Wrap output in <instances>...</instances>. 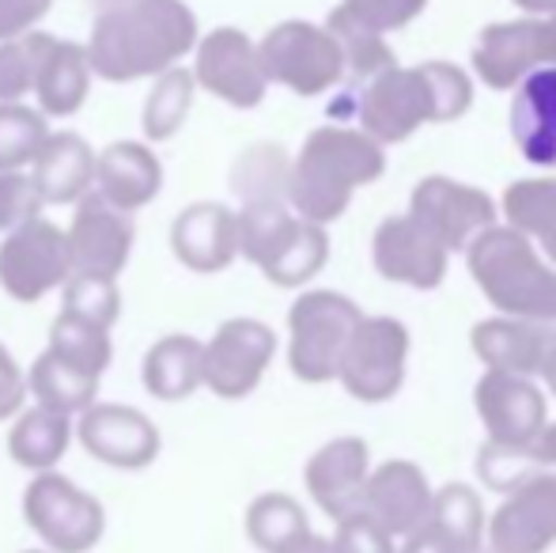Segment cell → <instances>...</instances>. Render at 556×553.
I'll return each instance as SVG.
<instances>
[{"instance_id":"1","label":"cell","mask_w":556,"mask_h":553,"mask_svg":"<svg viewBox=\"0 0 556 553\" xmlns=\"http://www.w3.org/2000/svg\"><path fill=\"white\" fill-rule=\"evenodd\" d=\"M201 38L198 15L186 0H114L91 23V76L106 84L152 80L193 53Z\"/></svg>"},{"instance_id":"2","label":"cell","mask_w":556,"mask_h":553,"mask_svg":"<svg viewBox=\"0 0 556 553\" xmlns=\"http://www.w3.org/2000/svg\"><path fill=\"white\" fill-rule=\"evenodd\" d=\"M387 171V155L364 129L323 126L303 140L300 155L288 171V205L303 221L333 224L344 216L352 193L375 183Z\"/></svg>"},{"instance_id":"3","label":"cell","mask_w":556,"mask_h":553,"mask_svg":"<svg viewBox=\"0 0 556 553\" xmlns=\"http://www.w3.org/2000/svg\"><path fill=\"white\" fill-rule=\"evenodd\" d=\"M466 266L484 300L511 318L556 323V266L511 224H492L469 239Z\"/></svg>"},{"instance_id":"4","label":"cell","mask_w":556,"mask_h":553,"mask_svg":"<svg viewBox=\"0 0 556 553\" xmlns=\"http://www.w3.org/2000/svg\"><path fill=\"white\" fill-rule=\"evenodd\" d=\"M364 311L333 288L303 292L288 311V368L303 384H333L341 353Z\"/></svg>"},{"instance_id":"5","label":"cell","mask_w":556,"mask_h":553,"mask_svg":"<svg viewBox=\"0 0 556 553\" xmlns=\"http://www.w3.org/2000/svg\"><path fill=\"white\" fill-rule=\"evenodd\" d=\"M413 338L402 318L394 315H364L352 330L349 345L337 364V384L356 402L379 406L390 402L405 384Z\"/></svg>"},{"instance_id":"6","label":"cell","mask_w":556,"mask_h":553,"mask_svg":"<svg viewBox=\"0 0 556 553\" xmlns=\"http://www.w3.org/2000/svg\"><path fill=\"white\" fill-rule=\"evenodd\" d=\"M257 61L269 84L311 99L344 80L341 46L326 27L307 20H285L257 42Z\"/></svg>"},{"instance_id":"7","label":"cell","mask_w":556,"mask_h":553,"mask_svg":"<svg viewBox=\"0 0 556 553\" xmlns=\"http://www.w3.org/2000/svg\"><path fill=\"white\" fill-rule=\"evenodd\" d=\"M23 519L53 553H88L106 531L103 504L53 470H38L23 489Z\"/></svg>"},{"instance_id":"8","label":"cell","mask_w":556,"mask_h":553,"mask_svg":"<svg viewBox=\"0 0 556 553\" xmlns=\"http://www.w3.org/2000/svg\"><path fill=\"white\" fill-rule=\"evenodd\" d=\"M73 277L68 236L42 213L8 228L0 243V288L15 303H38Z\"/></svg>"},{"instance_id":"9","label":"cell","mask_w":556,"mask_h":553,"mask_svg":"<svg viewBox=\"0 0 556 553\" xmlns=\"http://www.w3.org/2000/svg\"><path fill=\"white\" fill-rule=\"evenodd\" d=\"M428 122H440V103L428 65H390L359 91V129L379 144H402Z\"/></svg>"},{"instance_id":"10","label":"cell","mask_w":556,"mask_h":553,"mask_svg":"<svg viewBox=\"0 0 556 553\" xmlns=\"http://www.w3.org/2000/svg\"><path fill=\"white\" fill-rule=\"evenodd\" d=\"M277 356V334L262 318H227L205 341V384L216 399L239 402L257 391Z\"/></svg>"},{"instance_id":"11","label":"cell","mask_w":556,"mask_h":553,"mask_svg":"<svg viewBox=\"0 0 556 553\" xmlns=\"http://www.w3.org/2000/svg\"><path fill=\"white\" fill-rule=\"evenodd\" d=\"M190 73L201 91L216 96L235 111H254L269 91L262 61H257V42H250L247 30L239 27H216L201 35L193 46Z\"/></svg>"},{"instance_id":"12","label":"cell","mask_w":556,"mask_h":553,"mask_svg":"<svg viewBox=\"0 0 556 553\" xmlns=\"http://www.w3.org/2000/svg\"><path fill=\"white\" fill-rule=\"evenodd\" d=\"M409 216L428 228L446 251H466L469 239L492 228L500 216L496 201L477 186H466L458 178L428 175L417 183L409 198Z\"/></svg>"},{"instance_id":"13","label":"cell","mask_w":556,"mask_h":553,"mask_svg":"<svg viewBox=\"0 0 556 553\" xmlns=\"http://www.w3.org/2000/svg\"><path fill=\"white\" fill-rule=\"evenodd\" d=\"M65 236L73 274L117 280V274L129 266L132 243H137V224H132V213L111 205L103 193L88 190L76 201V216Z\"/></svg>"},{"instance_id":"14","label":"cell","mask_w":556,"mask_h":553,"mask_svg":"<svg viewBox=\"0 0 556 553\" xmlns=\"http://www.w3.org/2000/svg\"><path fill=\"white\" fill-rule=\"evenodd\" d=\"M489 553H549L556 542V474L542 470L507 493L484 524Z\"/></svg>"},{"instance_id":"15","label":"cell","mask_w":556,"mask_h":553,"mask_svg":"<svg viewBox=\"0 0 556 553\" xmlns=\"http://www.w3.org/2000/svg\"><path fill=\"white\" fill-rule=\"evenodd\" d=\"M473 406L489 440L496 443H534L549 420L545 391L530 376L484 368L473 387Z\"/></svg>"},{"instance_id":"16","label":"cell","mask_w":556,"mask_h":553,"mask_svg":"<svg viewBox=\"0 0 556 553\" xmlns=\"http://www.w3.org/2000/svg\"><path fill=\"white\" fill-rule=\"evenodd\" d=\"M446 259H451V251L432 231L420 228L409 213L387 216L371 236V262L379 269V277L417 288V292H432V288L443 285Z\"/></svg>"},{"instance_id":"17","label":"cell","mask_w":556,"mask_h":553,"mask_svg":"<svg viewBox=\"0 0 556 553\" xmlns=\"http://www.w3.org/2000/svg\"><path fill=\"white\" fill-rule=\"evenodd\" d=\"M432 481L409 458H387L382 466L367 470L364 493H359V508L387 527L394 539L420 531L432 516Z\"/></svg>"},{"instance_id":"18","label":"cell","mask_w":556,"mask_h":553,"mask_svg":"<svg viewBox=\"0 0 556 553\" xmlns=\"http://www.w3.org/2000/svg\"><path fill=\"white\" fill-rule=\"evenodd\" d=\"M76 432H80L88 455L114 466V470H144L160 455V428L132 406L91 402L80 414Z\"/></svg>"},{"instance_id":"19","label":"cell","mask_w":556,"mask_h":553,"mask_svg":"<svg viewBox=\"0 0 556 553\" xmlns=\"http://www.w3.org/2000/svg\"><path fill=\"white\" fill-rule=\"evenodd\" d=\"M170 251L193 274H224L239 259V213L220 201H193L170 224Z\"/></svg>"},{"instance_id":"20","label":"cell","mask_w":556,"mask_h":553,"mask_svg":"<svg viewBox=\"0 0 556 553\" xmlns=\"http://www.w3.org/2000/svg\"><path fill=\"white\" fill-rule=\"evenodd\" d=\"M367 470H371V448L359 436H337L307 458L303 481H307L311 501L337 524L341 516L359 508Z\"/></svg>"},{"instance_id":"21","label":"cell","mask_w":556,"mask_h":553,"mask_svg":"<svg viewBox=\"0 0 556 553\" xmlns=\"http://www.w3.org/2000/svg\"><path fill=\"white\" fill-rule=\"evenodd\" d=\"M538 65H545L542 15L511 20V23H489L473 46V73L492 91L515 88Z\"/></svg>"},{"instance_id":"22","label":"cell","mask_w":556,"mask_h":553,"mask_svg":"<svg viewBox=\"0 0 556 553\" xmlns=\"http://www.w3.org/2000/svg\"><path fill=\"white\" fill-rule=\"evenodd\" d=\"M556 341V323H534V318H511L496 315L484 318L469 330V345H473L477 361L484 368L511 372V376L538 379L545 353Z\"/></svg>"},{"instance_id":"23","label":"cell","mask_w":556,"mask_h":553,"mask_svg":"<svg viewBox=\"0 0 556 553\" xmlns=\"http://www.w3.org/2000/svg\"><path fill=\"white\" fill-rule=\"evenodd\" d=\"M91 190L103 193L111 205L137 213L152 205L163 190V163L148 140H114L96 155V183Z\"/></svg>"},{"instance_id":"24","label":"cell","mask_w":556,"mask_h":553,"mask_svg":"<svg viewBox=\"0 0 556 553\" xmlns=\"http://www.w3.org/2000/svg\"><path fill=\"white\" fill-rule=\"evenodd\" d=\"M30 183H35L42 205H76L96 183V152L80 134H46L30 160Z\"/></svg>"},{"instance_id":"25","label":"cell","mask_w":556,"mask_h":553,"mask_svg":"<svg viewBox=\"0 0 556 553\" xmlns=\"http://www.w3.org/2000/svg\"><path fill=\"white\" fill-rule=\"evenodd\" d=\"M515 88L519 91L511 103V137L522 160L556 167V65H538Z\"/></svg>"},{"instance_id":"26","label":"cell","mask_w":556,"mask_h":553,"mask_svg":"<svg viewBox=\"0 0 556 553\" xmlns=\"http://www.w3.org/2000/svg\"><path fill=\"white\" fill-rule=\"evenodd\" d=\"M91 91V65H88V50L80 42H65V38H53L42 53V65L35 76V91L38 111L46 118H73L84 103H88Z\"/></svg>"},{"instance_id":"27","label":"cell","mask_w":556,"mask_h":553,"mask_svg":"<svg viewBox=\"0 0 556 553\" xmlns=\"http://www.w3.org/2000/svg\"><path fill=\"white\" fill-rule=\"evenodd\" d=\"M205 384V341L167 334L144 356V391L160 402H182Z\"/></svg>"},{"instance_id":"28","label":"cell","mask_w":556,"mask_h":553,"mask_svg":"<svg viewBox=\"0 0 556 553\" xmlns=\"http://www.w3.org/2000/svg\"><path fill=\"white\" fill-rule=\"evenodd\" d=\"M68 440H73L68 414L35 406L15 417L12 432H8V455H12V463H20L23 470H35V474L53 470V466L65 458Z\"/></svg>"},{"instance_id":"29","label":"cell","mask_w":556,"mask_h":553,"mask_svg":"<svg viewBox=\"0 0 556 553\" xmlns=\"http://www.w3.org/2000/svg\"><path fill=\"white\" fill-rule=\"evenodd\" d=\"M27 391L38 399V406L58 410V414H84L99 394V376L73 368L61 361L53 349H46L27 372Z\"/></svg>"},{"instance_id":"30","label":"cell","mask_w":556,"mask_h":553,"mask_svg":"<svg viewBox=\"0 0 556 553\" xmlns=\"http://www.w3.org/2000/svg\"><path fill=\"white\" fill-rule=\"evenodd\" d=\"M193 99H198V80H193L190 68L170 65L160 76H152V91H148L144 114H140L148 144H163V140L175 137L190 118Z\"/></svg>"},{"instance_id":"31","label":"cell","mask_w":556,"mask_h":553,"mask_svg":"<svg viewBox=\"0 0 556 553\" xmlns=\"http://www.w3.org/2000/svg\"><path fill=\"white\" fill-rule=\"evenodd\" d=\"M504 216L556 266V178H519L504 193Z\"/></svg>"},{"instance_id":"32","label":"cell","mask_w":556,"mask_h":553,"mask_svg":"<svg viewBox=\"0 0 556 553\" xmlns=\"http://www.w3.org/2000/svg\"><path fill=\"white\" fill-rule=\"evenodd\" d=\"M428 524L462 553H481L489 516H484V501L473 486L446 481L443 489L432 493V516H428Z\"/></svg>"},{"instance_id":"33","label":"cell","mask_w":556,"mask_h":553,"mask_svg":"<svg viewBox=\"0 0 556 553\" xmlns=\"http://www.w3.org/2000/svg\"><path fill=\"white\" fill-rule=\"evenodd\" d=\"M247 535L262 553H285L311 535V519L303 504L288 493H262L247 508Z\"/></svg>"},{"instance_id":"34","label":"cell","mask_w":556,"mask_h":553,"mask_svg":"<svg viewBox=\"0 0 556 553\" xmlns=\"http://www.w3.org/2000/svg\"><path fill=\"white\" fill-rule=\"evenodd\" d=\"M288 171L292 160L280 144H254L235 160L231 190L239 193L242 205L257 201H288Z\"/></svg>"},{"instance_id":"35","label":"cell","mask_w":556,"mask_h":553,"mask_svg":"<svg viewBox=\"0 0 556 553\" xmlns=\"http://www.w3.org/2000/svg\"><path fill=\"white\" fill-rule=\"evenodd\" d=\"M330 262V236H326V224L300 221L295 236L288 239V247L262 269L265 277L277 288H303L307 280H315Z\"/></svg>"},{"instance_id":"36","label":"cell","mask_w":556,"mask_h":553,"mask_svg":"<svg viewBox=\"0 0 556 553\" xmlns=\"http://www.w3.org/2000/svg\"><path fill=\"white\" fill-rule=\"evenodd\" d=\"M50 349L68 361L73 368L88 372V376H103L111 368V356H114V345H111V330L96 323H84L76 315H65L61 311L50 326Z\"/></svg>"},{"instance_id":"37","label":"cell","mask_w":556,"mask_h":553,"mask_svg":"<svg viewBox=\"0 0 556 553\" xmlns=\"http://www.w3.org/2000/svg\"><path fill=\"white\" fill-rule=\"evenodd\" d=\"M326 30L337 38V46H341V58H344V73H352L356 80H371L375 73H382V68L397 65L394 50L387 46V38L375 35V30L359 27L356 20H349L344 12H330V20H326Z\"/></svg>"},{"instance_id":"38","label":"cell","mask_w":556,"mask_h":553,"mask_svg":"<svg viewBox=\"0 0 556 553\" xmlns=\"http://www.w3.org/2000/svg\"><path fill=\"white\" fill-rule=\"evenodd\" d=\"M542 458H538L534 443H496L489 440L477 451V478L484 481V489L492 493H515L519 486H527L534 474H542Z\"/></svg>"},{"instance_id":"39","label":"cell","mask_w":556,"mask_h":553,"mask_svg":"<svg viewBox=\"0 0 556 553\" xmlns=\"http://www.w3.org/2000/svg\"><path fill=\"white\" fill-rule=\"evenodd\" d=\"M46 134L50 126L42 111L27 106L23 99L0 103V171H27Z\"/></svg>"},{"instance_id":"40","label":"cell","mask_w":556,"mask_h":553,"mask_svg":"<svg viewBox=\"0 0 556 553\" xmlns=\"http://www.w3.org/2000/svg\"><path fill=\"white\" fill-rule=\"evenodd\" d=\"M50 42L53 35L38 27L0 42V103H15V99H27L35 91L38 65H42V53Z\"/></svg>"},{"instance_id":"41","label":"cell","mask_w":556,"mask_h":553,"mask_svg":"<svg viewBox=\"0 0 556 553\" xmlns=\"http://www.w3.org/2000/svg\"><path fill=\"white\" fill-rule=\"evenodd\" d=\"M61 292V311L76 315L84 323H96L103 330H111L122 315V292H117L114 277H91V274H73L65 280Z\"/></svg>"},{"instance_id":"42","label":"cell","mask_w":556,"mask_h":553,"mask_svg":"<svg viewBox=\"0 0 556 553\" xmlns=\"http://www.w3.org/2000/svg\"><path fill=\"white\" fill-rule=\"evenodd\" d=\"M428 8V0H341L337 12H344L349 20H356L359 27L387 35V30H402L417 20Z\"/></svg>"},{"instance_id":"43","label":"cell","mask_w":556,"mask_h":553,"mask_svg":"<svg viewBox=\"0 0 556 553\" xmlns=\"http://www.w3.org/2000/svg\"><path fill=\"white\" fill-rule=\"evenodd\" d=\"M330 553H397V542L387 527L375 524L364 508H356V512H349V516L337 519Z\"/></svg>"},{"instance_id":"44","label":"cell","mask_w":556,"mask_h":553,"mask_svg":"<svg viewBox=\"0 0 556 553\" xmlns=\"http://www.w3.org/2000/svg\"><path fill=\"white\" fill-rule=\"evenodd\" d=\"M38 213H42V198H38L27 171H0V231L15 228Z\"/></svg>"},{"instance_id":"45","label":"cell","mask_w":556,"mask_h":553,"mask_svg":"<svg viewBox=\"0 0 556 553\" xmlns=\"http://www.w3.org/2000/svg\"><path fill=\"white\" fill-rule=\"evenodd\" d=\"M53 0H0V42L35 30L50 15Z\"/></svg>"},{"instance_id":"46","label":"cell","mask_w":556,"mask_h":553,"mask_svg":"<svg viewBox=\"0 0 556 553\" xmlns=\"http://www.w3.org/2000/svg\"><path fill=\"white\" fill-rule=\"evenodd\" d=\"M23 399H27V376L20 372L15 356L8 353L4 345H0V420L20 414Z\"/></svg>"},{"instance_id":"47","label":"cell","mask_w":556,"mask_h":553,"mask_svg":"<svg viewBox=\"0 0 556 553\" xmlns=\"http://www.w3.org/2000/svg\"><path fill=\"white\" fill-rule=\"evenodd\" d=\"M397 553H462V550L451 546V542H446L432 524H425L420 531L405 535L402 546H397Z\"/></svg>"},{"instance_id":"48","label":"cell","mask_w":556,"mask_h":553,"mask_svg":"<svg viewBox=\"0 0 556 553\" xmlns=\"http://www.w3.org/2000/svg\"><path fill=\"white\" fill-rule=\"evenodd\" d=\"M534 451H538V458H542L545 470H556V420H545V428L534 440Z\"/></svg>"},{"instance_id":"49","label":"cell","mask_w":556,"mask_h":553,"mask_svg":"<svg viewBox=\"0 0 556 553\" xmlns=\"http://www.w3.org/2000/svg\"><path fill=\"white\" fill-rule=\"evenodd\" d=\"M542 42H545V65H556V12L542 15Z\"/></svg>"},{"instance_id":"50","label":"cell","mask_w":556,"mask_h":553,"mask_svg":"<svg viewBox=\"0 0 556 553\" xmlns=\"http://www.w3.org/2000/svg\"><path fill=\"white\" fill-rule=\"evenodd\" d=\"M285 553H330V539H323V535L311 531L307 539H300L295 546H288Z\"/></svg>"},{"instance_id":"51","label":"cell","mask_w":556,"mask_h":553,"mask_svg":"<svg viewBox=\"0 0 556 553\" xmlns=\"http://www.w3.org/2000/svg\"><path fill=\"white\" fill-rule=\"evenodd\" d=\"M538 379H542L545 387H549V394L556 399V341L549 345V353H545V361H542V368H538Z\"/></svg>"},{"instance_id":"52","label":"cell","mask_w":556,"mask_h":553,"mask_svg":"<svg viewBox=\"0 0 556 553\" xmlns=\"http://www.w3.org/2000/svg\"><path fill=\"white\" fill-rule=\"evenodd\" d=\"M511 4H519L522 12H530V15H549V12H556V0H511Z\"/></svg>"},{"instance_id":"53","label":"cell","mask_w":556,"mask_h":553,"mask_svg":"<svg viewBox=\"0 0 556 553\" xmlns=\"http://www.w3.org/2000/svg\"><path fill=\"white\" fill-rule=\"evenodd\" d=\"M99 4H114V0H99Z\"/></svg>"},{"instance_id":"54","label":"cell","mask_w":556,"mask_h":553,"mask_svg":"<svg viewBox=\"0 0 556 553\" xmlns=\"http://www.w3.org/2000/svg\"><path fill=\"white\" fill-rule=\"evenodd\" d=\"M27 553H38V550H27Z\"/></svg>"},{"instance_id":"55","label":"cell","mask_w":556,"mask_h":553,"mask_svg":"<svg viewBox=\"0 0 556 553\" xmlns=\"http://www.w3.org/2000/svg\"><path fill=\"white\" fill-rule=\"evenodd\" d=\"M481 553H484V550H481Z\"/></svg>"}]
</instances>
